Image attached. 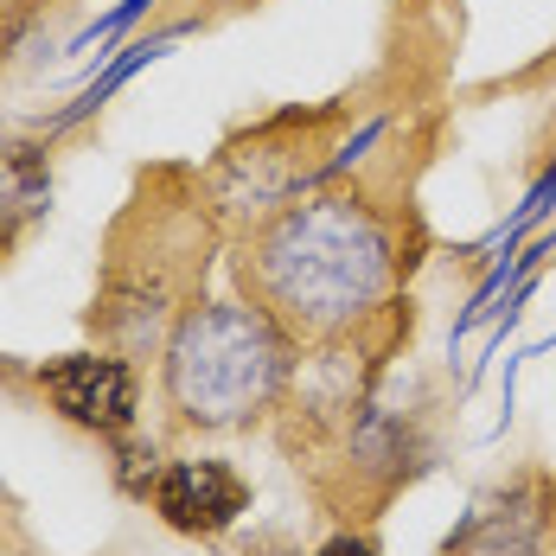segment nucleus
<instances>
[{
	"instance_id": "f257e3e1",
	"label": "nucleus",
	"mask_w": 556,
	"mask_h": 556,
	"mask_svg": "<svg viewBox=\"0 0 556 556\" xmlns=\"http://www.w3.org/2000/svg\"><path fill=\"white\" fill-rule=\"evenodd\" d=\"M243 301H256L281 333L327 345L365 327L403 276L396 224L358 192H301L250 224L230 250Z\"/></svg>"
},
{
	"instance_id": "f03ea898",
	"label": "nucleus",
	"mask_w": 556,
	"mask_h": 556,
	"mask_svg": "<svg viewBox=\"0 0 556 556\" xmlns=\"http://www.w3.org/2000/svg\"><path fill=\"white\" fill-rule=\"evenodd\" d=\"M294 358L301 339L281 333L256 301H199L161 345V396L186 429L230 435L281 403Z\"/></svg>"
},
{
	"instance_id": "7ed1b4c3",
	"label": "nucleus",
	"mask_w": 556,
	"mask_h": 556,
	"mask_svg": "<svg viewBox=\"0 0 556 556\" xmlns=\"http://www.w3.org/2000/svg\"><path fill=\"white\" fill-rule=\"evenodd\" d=\"M39 390L64 422L90 435H128L141 416V378L122 352H58L39 365Z\"/></svg>"
},
{
	"instance_id": "20e7f679",
	"label": "nucleus",
	"mask_w": 556,
	"mask_h": 556,
	"mask_svg": "<svg viewBox=\"0 0 556 556\" xmlns=\"http://www.w3.org/2000/svg\"><path fill=\"white\" fill-rule=\"evenodd\" d=\"M148 505L161 511V525L179 531V538H224L250 511V480L230 460H167L154 473Z\"/></svg>"
},
{
	"instance_id": "39448f33",
	"label": "nucleus",
	"mask_w": 556,
	"mask_h": 556,
	"mask_svg": "<svg viewBox=\"0 0 556 556\" xmlns=\"http://www.w3.org/2000/svg\"><path fill=\"white\" fill-rule=\"evenodd\" d=\"M442 556H551V511L531 486H511L505 500L473 505L447 531Z\"/></svg>"
},
{
	"instance_id": "423d86ee",
	"label": "nucleus",
	"mask_w": 556,
	"mask_h": 556,
	"mask_svg": "<svg viewBox=\"0 0 556 556\" xmlns=\"http://www.w3.org/2000/svg\"><path fill=\"white\" fill-rule=\"evenodd\" d=\"M52 212V154L33 135H0V256Z\"/></svg>"
},
{
	"instance_id": "0eeeda50",
	"label": "nucleus",
	"mask_w": 556,
	"mask_h": 556,
	"mask_svg": "<svg viewBox=\"0 0 556 556\" xmlns=\"http://www.w3.org/2000/svg\"><path fill=\"white\" fill-rule=\"evenodd\" d=\"M173 39H179V33H167V39H148V46H128V52L115 58L110 71H103V77H97V84H90V90H84V97H77L71 110L58 115V128H64V122H77V115H90V110H103V97H110V90H122V84H128V77L141 71V64H148V58H161V52H167Z\"/></svg>"
},
{
	"instance_id": "6e6552de",
	"label": "nucleus",
	"mask_w": 556,
	"mask_h": 556,
	"mask_svg": "<svg viewBox=\"0 0 556 556\" xmlns=\"http://www.w3.org/2000/svg\"><path fill=\"white\" fill-rule=\"evenodd\" d=\"M141 7H154V0H122V7H115L110 20H97V26H90V33H84V39H77L71 52H84V46H97V39H115V33H122V26H128V20H135Z\"/></svg>"
},
{
	"instance_id": "1a4fd4ad",
	"label": "nucleus",
	"mask_w": 556,
	"mask_h": 556,
	"mask_svg": "<svg viewBox=\"0 0 556 556\" xmlns=\"http://www.w3.org/2000/svg\"><path fill=\"white\" fill-rule=\"evenodd\" d=\"M314 556H384V551H378L371 538H358V531H333V538H327Z\"/></svg>"
}]
</instances>
